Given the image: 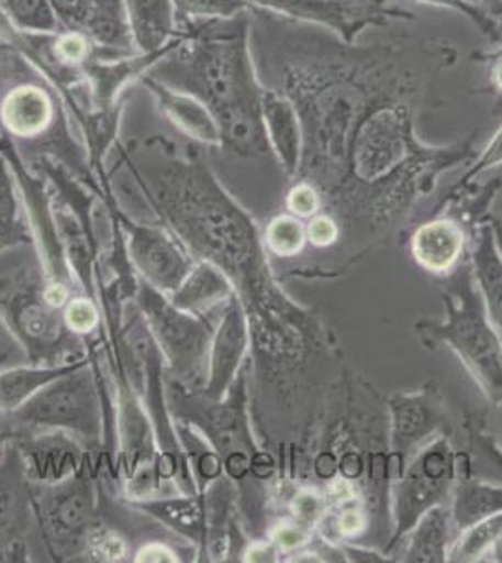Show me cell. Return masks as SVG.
<instances>
[{
	"instance_id": "obj_1",
	"label": "cell",
	"mask_w": 502,
	"mask_h": 563,
	"mask_svg": "<svg viewBox=\"0 0 502 563\" xmlns=\"http://www.w3.org/2000/svg\"><path fill=\"white\" fill-rule=\"evenodd\" d=\"M159 81L186 90L209 108L222 147L246 158L272 156L261 117L263 89L249 55L246 13L207 21Z\"/></svg>"
},
{
	"instance_id": "obj_2",
	"label": "cell",
	"mask_w": 502,
	"mask_h": 563,
	"mask_svg": "<svg viewBox=\"0 0 502 563\" xmlns=\"http://www.w3.org/2000/svg\"><path fill=\"white\" fill-rule=\"evenodd\" d=\"M154 198L191 256L220 267L236 294H248L270 276L254 220L201 162H177L161 172Z\"/></svg>"
},
{
	"instance_id": "obj_3",
	"label": "cell",
	"mask_w": 502,
	"mask_h": 563,
	"mask_svg": "<svg viewBox=\"0 0 502 563\" xmlns=\"http://www.w3.org/2000/svg\"><path fill=\"white\" fill-rule=\"evenodd\" d=\"M445 314L414 325L427 350L446 346L461 361L491 406L502 404V334L491 323L472 276L469 256L445 276Z\"/></svg>"
},
{
	"instance_id": "obj_4",
	"label": "cell",
	"mask_w": 502,
	"mask_h": 563,
	"mask_svg": "<svg viewBox=\"0 0 502 563\" xmlns=\"http://www.w3.org/2000/svg\"><path fill=\"white\" fill-rule=\"evenodd\" d=\"M141 314L159 353L166 357L178 385L191 393H201L209 374L210 342L214 329L204 316L191 314L172 305L147 282H141Z\"/></svg>"
},
{
	"instance_id": "obj_5",
	"label": "cell",
	"mask_w": 502,
	"mask_h": 563,
	"mask_svg": "<svg viewBox=\"0 0 502 563\" xmlns=\"http://www.w3.org/2000/svg\"><path fill=\"white\" fill-rule=\"evenodd\" d=\"M456 455L458 451L451 448L448 435L439 434L405 462L392 485L394 531L384 551L387 556L398 549L424 512L450 501L451 488L458 479Z\"/></svg>"
},
{
	"instance_id": "obj_6",
	"label": "cell",
	"mask_w": 502,
	"mask_h": 563,
	"mask_svg": "<svg viewBox=\"0 0 502 563\" xmlns=\"http://www.w3.org/2000/svg\"><path fill=\"white\" fill-rule=\"evenodd\" d=\"M10 417L31 429L64 430L89 442L100 440L103 408L94 372L83 361L74 371L45 385Z\"/></svg>"
},
{
	"instance_id": "obj_7",
	"label": "cell",
	"mask_w": 502,
	"mask_h": 563,
	"mask_svg": "<svg viewBox=\"0 0 502 563\" xmlns=\"http://www.w3.org/2000/svg\"><path fill=\"white\" fill-rule=\"evenodd\" d=\"M209 408L196 411V424L222 459L223 474L233 483L254 475V464L261 451L255 448L249 429L246 374L241 372L230 393L222 400H209Z\"/></svg>"
},
{
	"instance_id": "obj_8",
	"label": "cell",
	"mask_w": 502,
	"mask_h": 563,
	"mask_svg": "<svg viewBox=\"0 0 502 563\" xmlns=\"http://www.w3.org/2000/svg\"><path fill=\"white\" fill-rule=\"evenodd\" d=\"M40 530L55 556L85 552V541L96 522V493L89 477L81 474L71 479L40 487L34 498Z\"/></svg>"
},
{
	"instance_id": "obj_9",
	"label": "cell",
	"mask_w": 502,
	"mask_h": 563,
	"mask_svg": "<svg viewBox=\"0 0 502 563\" xmlns=\"http://www.w3.org/2000/svg\"><path fill=\"white\" fill-rule=\"evenodd\" d=\"M127 256L143 282L164 295L177 291L196 257L180 239L156 225L127 224Z\"/></svg>"
},
{
	"instance_id": "obj_10",
	"label": "cell",
	"mask_w": 502,
	"mask_h": 563,
	"mask_svg": "<svg viewBox=\"0 0 502 563\" xmlns=\"http://www.w3.org/2000/svg\"><path fill=\"white\" fill-rule=\"evenodd\" d=\"M408 119L394 108L369 115L356 130L350 147V167L362 183L384 179L409 153Z\"/></svg>"
},
{
	"instance_id": "obj_11",
	"label": "cell",
	"mask_w": 502,
	"mask_h": 563,
	"mask_svg": "<svg viewBox=\"0 0 502 563\" xmlns=\"http://www.w3.org/2000/svg\"><path fill=\"white\" fill-rule=\"evenodd\" d=\"M252 352V329L248 312L238 294L222 308V316L212 333L209 374L201 395L209 400H222L244 371Z\"/></svg>"
},
{
	"instance_id": "obj_12",
	"label": "cell",
	"mask_w": 502,
	"mask_h": 563,
	"mask_svg": "<svg viewBox=\"0 0 502 563\" xmlns=\"http://www.w3.org/2000/svg\"><path fill=\"white\" fill-rule=\"evenodd\" d=\"M390 449L400 472L405 462L435 435L445 434V406L435 390L398 393L388 402Z\"/></svg>"
},
{
	"instance_id": "obj_13",
	"label": "cell",
	"mask_w": 502,
	"mask_h": 563,
	"mask_svg": "<svg viewBox=\"0 0 502 563\" xmlns=\"http://www.w3.org/2000/svg\"><path fill=\"white\" fill-rule=\"evenodd\" d=\"M58 23L90 40L94 47L130 52L134 36L124 0H49Z\"/></svg>"
},
{
	"instance_id": "obj_14",
	"label": "cell",
	"mask_w": 502,
	"mask_h": 563,
	"mask_svg": "<svg viewBox=\"0 0 502 563\" xmlns=\"http://www.w3.org/2000/svg\"><path fill=\"white\" fill-rule=\"evenodd\" d=\"M26 481L52 487L71 479L85 470L79 438L64 430H38L18 445Z\"/></svg>"
},
{
	"instance_id": "obj_15",
	"label": "cell",
	"mask_w": 502,
	"mask_h": 563,
	"mask_svg": "<svg viewBox=\"0 0 502 563\" xmlns=\"http://www.w3.org/2000/svg\"><path fill=\"white\" fill-rule=\"evenodd\" d=\"M246 7L265 8L293 20L328 26L350 40L369 21L382 15L379 0H241Z\"/></svg>"
},
{
	"instance_id": "obj_16",
	"label": "cell",
	"mask_w": 502,
	"mask_h": 563,
	"mask_svg": "<svg viewBox=\"0 0 502 563\" xmlns=\"http://www.w3.org/2000/svg\"><path fill=\"white\" fill-rule=\"evenodd\" d=\"M409 252L420 269L445 278L469 256V238L458 220L433 217L413 231Z\"/></svg>"
},
{
	"instance_id": "obj_17",
	"label": "cell",
	"mask_w": 502,
	"mask_h": 563,
	"mask_svg": "<svg viewBox=\"0 0 502 563\" xmlns=\"http://www.w3.org/2000/svg\"><path fill=\"white\" fill-rule=\"evenodd\" d=\"M261 117L272 156L283 172L299 174L304 161V122L293 98L263 89Z\"/></svg>"
},
{
	"instance_id": "obj_18",
	"label": "cell",
	"mask_w": 502,
	"mask_h": 563,
	"mask_svg": "<svg viewBox=\"0 0 502 563\" xmlns=\"http://www.w3.org/2000/svg\"><path fill=\"white\" fill-rule=\"evenodd\" d=\"M147 85L164 115L172 122L175 129L191 140L222 147L216 121L199 98L186 90L175 89L159 79H148Z\"/></svg>"
},
{
	"instance_id": "obj_19",
	"label": "cell",
	"mask_w": 502,
	"mask_h": 563,
	"mask_svg": "<svg viewBox=\"0 0 502 563\" xmlns=\"http://www.w3.org/2000/svg\"><path fill=\"white\" fill-rule=\"evenodd\" d=\"M459 530L451 519L450 506H435L420 517L403 538L401 560L409 563H445Z\"/></svg>"
},
{
	"instance_id": "obj_20",
	"label": "cell",
	"mask_w": 502,
	"mask_h": 563,
	"mask_svg": "<svg viewBox=\"0 0 502 563\" xmlns=\"http://www.w3.org/2000/svg\"><path fill=\"white\" fill-rule=\"evenodd\" d=\"M53 119L55 106L38 85H18L0 100V124L15 137H38L49 130Z\"/></svg>"
},
{
	"instance_id": "obj_21",
	"label": "cell",
	"mask_w": 502,
	"mask_h": 563,
	"mask_svg": "<svg viewBox=\"0 0 502 563\" xmlns=\"http://www.w3.org/2000/svg\"><path fill=\"white\" fill-rule=\"evenodd\" d=\"M236 294L235 284L214 263L196 260L177 291L167 295L175 307L191 314L207 316L223 308Z\"/></svg>"
},
{
	"instance_id": "obj_22",
	"label": "cell",
	"mask_w": 502,
	"mask_h": 563,
	"mask_svg": "<svg viewBox=\"0 0 502 563\" xmlns=\"http://www.w3.org/2000/svg\"><path fill=\"white\" fill-rule=\"evenodd\" d=\"M130 506L147 512L159 525H166L178 536L198 544L203 554L207 543V509L203 494H180V496H154L147 499H132Z\"/></svg>"
},
{
	"instance_id": "obj_23",
	"label": "cell",
	"mask_w": 502,
	"mask_h": 563,
	"mask_svg": "<svg viewBox=\"0 0 502 563\" xmlns=\"http://www.w3.org/2000/svg\"><path fill=\"white\" fill-rule=\"evenodd\" d=\"M469 262L483 308L491 323L502 334V260L493 243L488 217L478 222L475 238L469 241Z\"/></svg>"
},
{
	"instance_id": "obj_24",
	"label": "cell",
	"mask_w": 502,
	"mask_h": 563,
	"mask_svg": "<svg viewBox=\"0 0 502 563\" xmlns=\"http://www.w3.org/2000/svg\"><path fill=\"white\" fill-rule=\"evenodd\" d=\"M12 321L15 333L25 340L29 352L52 347L63 342L64 334L70 333L64 325L63 314H58V308L45 301L44 291L42 297L18 295L12 305Z\"/></svg>"
},
{
	"instance_id": "obj_25",
	"label": "cell",
	"mask_w": 502,
	"mask_h": 563,
	"mask_svg": "<svg viewBox=\"0 0 502 563\" xmlns=\"http://www.w3.org/2000/svg\"><path fill=\"white\" fill-rule=\"evenodd\" d=\"M85 358L76 363H32V365H20L0 372V413H13L20 410L21 406L31 400L45 385L52 384L64 374L74 371L81 365Z\"/></svg>"
},
{
	"instance_id": "obj_26",
	"label": "cell",
	"mask_w": 502,
	"mask_h": 563,
	"mask_svg": "<svg viewBox=\"0 0 502 563\" xmlns=\"http://www.w3.org/2000/svg\"><path fill=\"white\" fill-rule=\"evenodd\" d=\"M451 519L459 531L502 512V485L490 481L458 477L451 488Z\"/></svg>"
},
{
	"instance_id": "obj_27",
	"label": "cell",
	"mask_w": 502,
	"mask_h": 563,
	"mask_svg": "<svg viewBox=\"0 0 502 563\" xmlns=\"http://www.w3.org/2000/svg\"><path fill=\"white\" fill-rule=\"evenodd\" d=\"M135 47L141 52H158L171 38L177 13L171 0H124Z\"/></svg>"
},
{
	"instance_id": "obj_28",
	"label": "cell",
	"mask_w": 502,
	"mask_h": 563,
	"mask_svg": "<svg viewBox=\"0 0 502 563\" xmlns=\"http://www.w3.org/2000/svg\"><path fill=\"white\" fill-rule=\"evenodd\" d=\"M458 477L502 485V449L486 430H469V449L456 455Z\"/></svg>"
},
{
	"instance_id": "obj_29",
	"label": "cell",
	"mask_w": 502,
	"mask_h": 563,
	"mask_svg": "<svg viewBox=\"0 0 502 563\" xmlns=\"http://www.w3.org/2000/svg\"><path fill=\"white\" fill-rule=\"evenodd\" d=\"M29 241L21 217L20 199L7 162L0 161V252L15 249Z\"/></svg>"
},
{
	"instance_id": "obj_30",
	"label": "cell",
	"mask_w": 502,
	"mask_h": 563,
	"mask_svg": "<svg viewBox=\"0 0 502 563\" xmlns=\"http://www.w3.org/2000/svg\"><path fill=\"white\" fill-rule=\"evenodd\" d=\"M502 531V512L493 515L490 519L480 520L477 525L469 526L459 531L458 538L450 549L448 562L475 563L483 562L490 554L491 547L495 543Z\"/></svg>"
},
{
	"instance_id": "obj_31",
	"label": "cell",
	"mask_w": 502,
	"mask_h": 563,
	"mask_svg": "<svg viewBox=\"0 0 502 563\" xmlns=\"http://www.w3.org/2000/svg\"><path fill=\"white\" fill-rule=\"evenodd\" d=\"M263 246L265 252L276 257H294L308 244L305 222L302 218L294 217L291 212H283L274 217L263 233Z\"/></svg>"
},
{
	"instance_id": "obj_32",
	"label": "cell",
	"mask_w": 502,
	"mask_h": 563,
	"mask_svg": "<svg viewBox=\"0 0 502 563\" xmlns=\"http://www.w3.org/2000/svg\"><path fill=\"white\" fill-rule=\"evenodd\" d=\"M23 481H26L23 462L18 449H13V459L0 464V531L8 530L18 517Z\"/></svg>"
},
{
	"instance_id": "obj_33",
	"label": "cell",
	"mask_w": 502,
	"mask_h": 563,
	"mask_svg": "<svg viewBox=\"0 0 502 563\" xmlns=\"http://www.w3.org/2000/svg\"><path fill=\"white\" fill-rule=\"evenodd\" d=\"M2 7L21 29L36 33L57 31L58 20L49 0H4Z\"/></svg>"
},
{
	"instance_id": "obj_34",
	"label": "cell",
	"mask_w": 502,
	"mask_h": 563,
	"mask_svg": "<svg viewBox=\"0 0 502 563\" xmlns=\"http://www.w3.org/2000/svg\"><path fill=\"white\" fill-rule=\"evenodd\" d=\"M175 13L191 20L222 21L233 20L248 12L241 0H171Z\"/></svg>"
},
{
	"instance_id": "obj_35",
	"label": "cell",
	"mask_w": 502,
	"mask_h": 563,
	"mask_svg": "<svg viewBox=\"0 0 502 563\" xmlns=\"http://www.w3.org/2000/svg\"><path fill=\"white\" fill-rule=\"evenodd\" d=\"M94 562H121L127 554L126 539L105 526L96 525L85 541V552Z\"/></svg>"
},
{
	"instance_id": "obj_36",
	"label": "cell",
	"mask_w": 502,
	"mask_h": 563,
	"mask_svg": "<svg viewBox=\"0 0 502 563\" xmlns=\"http://www.w3.org/2000/svg\"><path fill=\"white\" fill-rule=\"evenodd\" d=\"M64 325L76 336L94 333L100 325V308L89 297H74L63 308Z\"/></svg>"
},
{
	"instance_id": "obj_37",
	"label": "cell",
	"mask_w": 502,
	"mask_h": 563,
	"mask_svg": "<svg viewBox=\"0 0 502 563\" xmlns=\"http://www.w3.org/2000/svg\"><path fill=\"white\" fill-rule=\"evenodd\" d=\"M286 207L287 212H291L294 217L310 220L317 212H321L323 198H321L317 186L308 183V180H300L297 185L291 186V190L287 192Z\"/></svg>"
},
{
	"instance_id": "obj_38",
	"label": "cell",
	"mask_w": 502,
	"mask_h": 563,
	"mask_svg": "<svg viewBox=\"0 0 502 563\" xmlns=\"http://www.w3.org/2000/svg\"><path fill=\"white\" fill-rule=\"evenodd\" d=\"M499 166H502V124L495 134L491 135L490 143L483 147L477 162L472 164L471 169L465 174L464 179L459 180V185L454 190L467 188V185H471V180L477 179L478 175L486 174Z\"/></svg>"
},
{
	"instance_id": "obj_39",
	"label": "cell",
	"mask_w": 502,
	"mask_h": 563,
	"mask_svg": "<svg viewBox=\"0 0 502 563\" xmlns=\"http://www.w3.org/2000/svg\"><path fill=\"white\" fill-rule=\"evenodd\" d=\"M305 233H308V243L317 246V249H326V246L337 243L339 225L331 214L317 212L315 217L305 222Z\"/></svg>"
},
{
	"instance_id": "obj_40",
	"label": "cell",
	"mask_w": 502,
	"mask_h": 563,
	"mask_svg": "<svg viewBox=\"0 0 502 563\" xmlns=\"http://www.w3.org/2000/svg\"><path fill=\"white\" fill-rule=\"evenodd\" d=\"M92 47H94V45L90 44V40L87 38V36L68 31V33L63 34V36L55 42V55H57L63 63L79 65V63H83V60L89 58Z\"/></svg>"
},
{
	"instance_id": "obj_41",
	"label": "cell",
	"mask_w": 502,
	"mask_h": 563,
	"mask_svg": "<svg viewBox=\"0 0 502 563\" xmlns=\"http://www.w3.org/2000/svg\"><path fill=\"white\" fill-rule=\"evenodd\" d=\"M414 2L461 13L465 18L475 21L480 29H483V33H495V23L488 18V13L471 7V4H467L465 0H414Z\"/></svg>"
},
{
	"instance_id": "obj_42",
	"label": "cell",
	"mask_w": 502,
	"mask_h": 563,
	"mask_svg": "<svg viewBox=\"0 0 502 563\" xmlns=\"http://www.w3.org/2000/svg\"><path fill=\"white\" fill-rule=\"evenodd\" d=\"M134 562L137 563H175L180 562L178 552L161 541H150L135 552Z\"/></svg>"
},
{
	"instance_id": "obj_43",
	"label": "cell",
	"mask_w": 502,
	"mask_h": 563,
	"mask_svg": "<svg viewBox=\"0 0 502 563\" xmlns=\"http://www.w3.org/2000/svg\"><path fill=\"white\" fill-rule=\"evenodd\" d=\"M270 541H272L274 547L278 551H294V549H299L300 544L304 543L305 533L302 530V526L280 525L272 531V539Z\"/></svg>"
},
{
	"instance_id": "obj_44",
	"label": "cell",
	"mask_w": 502,
	"mask_h": 563,
	"mask_svg": "<svg viewBox=\"0 0 502 563\" xmlns=\"http://www.w3.org/2000/svg\"><path fill=\"white\" fill-rule=\"evenodd\" d=\"M242 556L244 562H272V556H276V547L272 541L249 544L248 549L242 552Z\"/></svg>"
},
{
	"instance_id": "obj_45",
	"label": "cell",
	"mask_w": 502,
	"mask_h": 563,
	"mask_svg": "<svg viewBox=\"0 0 502 563\" xmlns=\"http://www.w3.org/2000/svg\"><path fill=\"white\" fill-rule=\"evenodd\" d=\"M345 556L350 562H387V554H377L373 551H364L360 547H349V544H345L344 547Z\"/></svg>"
},
{
	"instance_id": "obj_46",
	"label": "cell",
	"mask_w": 502,
	"mask_h": 563,
	"mask_svg": "<svg viewBox=\"0 0 502 563\" xmlns=\"http://www.w3.org/2000/svg\"><path fill=\"white\" fill-rule=\"evenodd\" d=\"M495 440L497 445L502 449V404L493 406L491 413V429L486 430Z\"/></svg>"
},
{
	"instance_id": "obj_47",
	"label": "cell",
	"mask_w": 502,
	"mask_h": 563,
	"mask_svg": "<svg viewBox=\"0 0 502 563\" xmlns=\"http://www.w3.org/2000/svg\"><path fill=\"white\" fill-rule=\"evenodd\" d=\"M491 81L502 92V45L491 55Z\"/></svg>"
},
{
	"instance_id": "obj_48",
	"label": "cell",
	"mask_w": 502,
	"mask_h": 563,
	"mask_svg": "<svg viewBox=\"0 0 502 563\" xmlns=\"http://www.w3.org/2000/svg\"><path fill=\"white\" fill-rule=\"evenodd\" d=\"M491 225V233H493V243H495L497 252L502 260V220L499 217H488Z\"/></svg>"
},
{
	"instance_id": "obj_49",
	"label": "cell",
	"mask_w": 502,
	"mask_h": 563,
	"mask_svg": "<svg viewBox=\"0 0 502 563\" xmlns=\"http://www.w3.org/2000/svg\"><path fill=\"white\" fill-rule=\"evenodd\" d=\"M483 562L502 563V531L499 533V538H497L495 543H493V547H491L490 554L486 556Z\"/></svg>"
},
{
	"instance_id": "obj_50",
	"label": "cell",
	"mask_w": 502,
	"mask_h": 563,
	"mask_svg": "<svg viewBox=\"0 0 502 563\" xmlns=\"http://www.w3.org/2000/svg\"><path fill=\"white\" fill-rule=\"evenodd\" d=\"M467 4H471V7L478 8V10H483V8L490 4L491 0H465ZM486 12V10H483Z\"/></svg>"
},
{
	"instance_id": "obj_51",
	"label": "cell",
	"mask_w": 502,
	"mask_h": 563,
	"mask_svg": "<svg viewBox=\"0 0 502 563\" xmlns=\"http://www.w3.org/2000/svg\"><path fill=\"white\" fill-rule=\"evenodd\" d=\"M495 33L501 34V36H502V18H501V20H499V23H497V25H495Z\"/></svg>"
},
{
	"instance_id": "obj_52",
	"label": "cell",
	"mask_w": 502,
	"mask_h": 563,
	"mask_svg": "<svg viewBox=\"0 0 502 563\" xmlns=\"http://www.w3.org/2000/svg\"><path fill=\"white\" fill-rule=\"evenodd\" d=\"M501 220H502V218H501Z\"/></svg>"
}]
</instances>
